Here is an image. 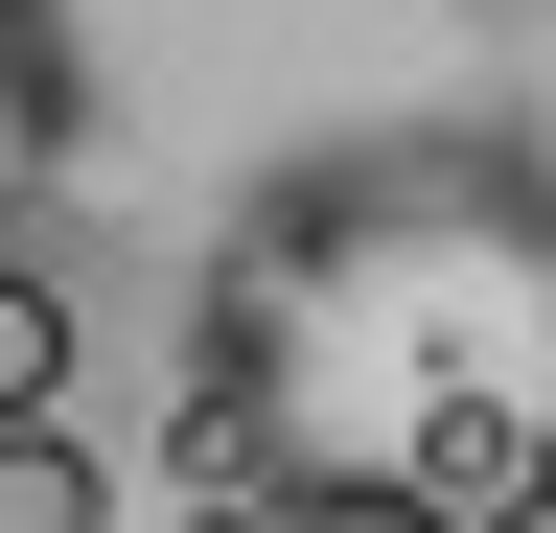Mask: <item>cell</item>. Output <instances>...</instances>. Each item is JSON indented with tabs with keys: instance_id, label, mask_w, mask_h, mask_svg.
I'll return each mask as SVG.
<instances>
[{
	"instance_id": "cell-1",
	"label": "cell",
	"mask_w": 556,
	"mask_h": 533,
	"mask_svg": "<svg viewBox=\"0 0 556 533\" xmlns=\"http://www.w3.org/2000/svg\"><path fill=\"white\" fill-rule=\"evenodd\" d=\"M556 464V163L371 116L232 186L186 279V487H417L510 533Z\"/></svg>"
},
{
	"instance_id": "cell-2",
	"label": "cell",
	"mask_w": 556,
	"mask_h": 533,
	"mask_svg": "<svg viewBox=\"0 0 556 533\" xmlns=\"http://www.w3.org/2000/svg\"><path fill=\"white\" fill-rule=\"evenodd\" d=\"M70 140H93V71H70V0H0V255H24V210L70 186Z\"/></svg>"
},
{
	"instance_id": "cell-3",
	"label": "cell",
	"mask_w": 556,
	"mask_h": 533,
	"mask_svg": "<svg viewBox=\"0 0 556 533\" xmlns=\"http://www.w3.org/2000/svg\"><path fill=\"white\" fill-rule=\"evenodd\" d=\"M70 348H93V325H70V279H47V255H0V441L70 418Z\"/></svg>"
},
{
	"instance_id": "cell-4",
	"label": "cell",
	"mask_w": 556,
	"mask_h": 533,
	"mask_svg": "<svg viewBox=\"0 0 556 533\" xmlns=\"http://www.w3.org/2000/svg\"><path fill=\"white\" fill-rule=\"evenodd\" d=\"M0 533H116V464L70 418H24V441H0Z\"/></svg>"
},
{
	"instance_id": "cell-5",
	"label": "cell",
	"mask_w": 556,
	"mask_h": 533,
	"mask_svg": "<svg viewBox=\"0 0 556 533\" xmlns=\"http://www.w3.org/2000/svg\"><path fill=\"white\" fill-rule=\"evenodd\" d=\"M278 533H486V510H417V487H278Z\"/></svg>"
},
{
	"instance_id": "cell-6",
	"label": "cell",
	"mask_w": 556,
	"mask_h": 533,
	"mask_svg": "<svg viewBox=\"0 0 556 533\" xmlns=\"http://www.w3.org/2000/svg\"><path fill=\"white\" fill-rule=\"evenodd\" d=\"M186 533H278V487H208V510H186Z\"/></svg>"
},
{
	"instance_id": "cell-7",
	"label": "cell",
	"mask_w": 556,
	"mask_h": 533,
	"mask_svg": "<svg viewBox=\"0 0 556 533\" xmlns=\"http://www.w3.org/2000/svg\"><path fill=\"white\" fill-rule=\"evenodd\" d=\"M533 47H556V0H533Z\"/></svg>"
}]
</instances>
